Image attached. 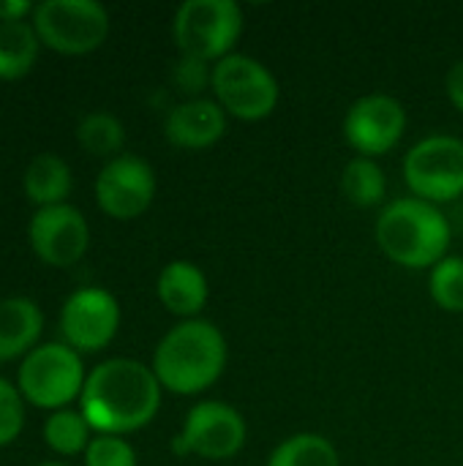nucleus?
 Wrapping results in <instances>:
<instances>
[{"mask_svg":"<svg viewBox=\"0 0 463 466\" xmlns=\"http://www.w3.org/2000/svg\"><path fill=\"white\" fill-rule=\"evenodd\" d=\"M267 466H341L333 442L314 431L287 437L267 459Z\"/></svg>","mask_w":463,"mask_h":466,"instance_id":"aec40b11","label":"nucleus"},{"mask_svg":"<svg viewBox=\"0 0 463 466\" xmlns=\"http://www.w3.org/2000/svg\"><path fill=\"white\" fill-rule=\"evenodd\" d=\"M85 380L87 374L82 355L65 341L38 344L22 358L16 371V388L22 399L49 412L68 410V404L82 396Z\"/></svg>","mask_w":463,"mask_h":466,"instance_id":"20e7f679","label":"nucleus"},{"mask_svg":"<svg viewBox=\"0 0 463 466\" xmlns=\"http://www.w3.org/2000/svg\"><path fill=\"white\" fill-rule=\"evenodd\" d=\"M341 191L355 208H377L388 197V177L377 158L355 156L341 172Z\"/></svg>","mask_w":463,"mask_h":466,"instance_id":"6ab92c4d","label":"nucleus"},{"mask_svg":"<svg viewBox=\"0 0 463 466\" xmlns=\"http://www.w3.org/2000/svg\"><path fill=\"white\" fill-rule=\"evenodd\" d=\"M93 440V429L82 412L57 410L44 420V442L57 456H79L87 451Z\"/></svg>","mask_w":463,"mask_h":466,"instance_id":"412c9836","label":"nucleus"},{"mask_svg":"<svg viewBox=\"0 0 463 466\" xmlns=\"http://www.w3.org/2000/svg\"><path fill=\"white\" fill-rule=\"evenodd\" d=\"M407 186L431 205L453 202L463 194V142L453 134H431L409 147L404 158Z\"/></svg>","mask_w":463,"mask_h":466,"instance_id":"6e6552de","label":"nucleus"},{"mask_svg":"<svg viewBox=\"0 0 463 466\" xmlns=\"http://www.w3.org/2000/svg\"><path fill=\"white\" fill-rule=\"evenodd\" d=\"M172 79L183 93L199 98V93L213 85V63H205L191 55H180V60L172 68Z\"/></svg>","mask_w":463,"mask_h":466,"instance_id":"a878e982","label":"nucleus"},{"mask_svg":"<svg viewBox=\"0 0 463 466\" xmlns=\"http://www.w3.org/2000/svg\"><path fill=\"white\" fill-rule=\"evenodd\" d=\"M85 466H136V451L115 434H96L85 451Z\"/></svg>","mask_w":463,"mask_h":466,"instance_id":"b1692460","label":"nucleus"},{"mask_svg":"<svg viewBox=\"0 0 463 466\" xmlns=\"http://www.w3.org/2000/svg\"><path fill=\"white\" fill-rule=\"evenodd\" d=\"M22 186H25V197L38 208L63 205L74 186L71 167L55 153H38L25 167Z\"/></svg>","mask_w":463,"mask_h":466,"instance_id":"f3484780","label":"nucleus"},{"mask_svg":"<svg viewBox=\"0 0 463 466\" xmlns=\"http://www.w3.org/2000/svg\"><path fill=\"white\" fill-rule=\"evenodd\" d=\"M243 33V11L235 0H186L172 19V35L183 55L218 63L232 55Z\"/></svg>","mask_w":463,"mask_h":466,"instance_id":"39448f33","label":"nucleus"},{"mask_svg":"<svg viewBox=\"0 0 463 466\" xmlns=\"http://www.w3.org/2000/svg\"><path fill=\"white\" fill-rule=\"evenodd\" d=\"M153 199L156 172L145 158L134 153H120L101 167L96 177V202L109 218H139L153 205Z\"/></svg>","mask_w":463,"mask_h":466,"instance_id":"f8f14e48","label":"nucleus"},{"mask_svg":"<svg viewBox=\"0 0 463 466\" xmlns=\"http://www.w3.org/2000/svg\"><path fill=\"white\" fill-rule=\"evenodd\" d=\"M226 339L207 319H183L153 352V374L164 390L196 396L213 388L226 369Z\"/></svg>","mask_w":463,"mask_h":466,"instance_id":"f03ea898","label":"nucleus"},{"mask_svg":"<svg viewBox=\"0 0 463 466\" xmlns=\"http://www.w3.org/2000/svg\"><path fill=\"white\" fill-rule=\"evenodd\" d=\"M25 429V399L19 388L0 377V448L16 442Z\"/></svg>","mask_w":463,"mask_h":466,"instance_id":"393cba45","label":"nucleus"},{"mask_svg":"<svg viewBox=\"0 0 463 466\" xmlns=\"http://www.w3.org/2000/svg\"><path fill=\"white\" fill-rule=\"evenodd\" d=\"M431 300L450 314H463V257H445L431 268Z\"/></svg>","mask_w":463,"mask_h":466,"instance_id":"5701e85b","label":"nucleus"},{"mask_svg":"<svg viewBox=\"0 0 463 466\" xmlns=\"http://www.w3.org/2000/svg\"><path fill=\"white\" fill-rule=\"evenodd\" d=\"M44 314L35 300L14 295L0 300V363L25 358L38 347Z\"/></svg>","mask_w":463,"mask_h":466,"instance_id":"dca6fc26","label":"nucleus"},{"mask_svg":"<svg viewBox=\"0 0 463 466\" xmlns=\"http://www.w3.org/2000/svg\"><path fill=\"white\" fill-rule=\"evenodd\" d=\"M33 11L35 5L27 0H0V22H25Z\"/></svg>","mask_w":463,"mask_h":466,"instance_id":"cd10ccee","label":"nucleus"},{"mask_svg":"<svg viewBox=\"0 0 463 466\" xmlns=\"http://www.w3.org/2000/svg\"><path fill=\"white\" fill-rule=\"evenodd\" d=\"M109 11L96 0H44L33 11L41 44L60 55L96 52L109 35Z\"/></svg>","mask_w":463,"mask_h":466,"instance_id":"0eeeda50","label":"nucleus"},{"mask_svg":"<svg viewBox=\"0 0 463 466\" xmlns=\"http://www.w3.org/2000/svg\"><path fill=\"white\" fill-rule=\"evenodd\" d=\"M161 390L150 366L131 358H109L87 374L79 412L96 434L123 437L145 429L158 415Z\"/></svg>","mask_w":463,"mask_h":466,"instance_id":"f257e3e1","label":"nucleus"},{"mask_svg":"<svg viewBox=\"0 0 463 466\" xmlns=\"http://www.w3.org/2000/svg\"><path fill=\"white\" fill-rule=\"evenodd\" d=\"M76 142L90 153V156H106L115 158L120 156L126 145V128L112 112H87L79 126H76Z\"/></svg>","mask_w":463,"mask_h":466,"instance_id":"4be33fe9","label":"nucleus"},{"mask_svg":"<svg viewBox=\"0 0 463 466\" xmlns=\"http://www.w3.org/2000/svg\"><path fill=\"white\" fill-rule=\"evenodd\" d=\"M41 38L33 22H0V79H22L35 66Z\"/></svg>","mask_w":463,"mask_h":466,"instance_id":"a211bd4d","label":"nucleus"},{"mask_svg":"<svg viewBox=\"0 0 463 466\" xmlns=\"http://www.w3.org/2000/svg\"><path fill=\"white\" fill-rule=\"evenodd\" d=\"M210 90L226 115L248 123L273 115L281 98L276 74L262 60L240 52H232L224 60L213 63Z\"/></svg>","mask_w":463,"mask_h":466,"instance_id":"423d86ee","label":"nucleus"},{"mask_svg":"<svg viewBox=\"0 0 463 466\" xmlns=\"http://www.w3.org/2000/svg\"><path fill=\"white\" fill-rule=\"evenodd\" d=\"M156 295L169 314L183 319H196V314L205 309L210 295L207 276L194 262L175 259L158 273Z\"/></svg>","mask_w":463,"mask_h":466,"instance_id":"2eb2a0df","label":"nucleus"},{"mask_svg":"<svg viewBox=\"0 0 463 466\" xmlns=\"http://www.w3.org/2000/svg\"><path fill=\"white\" fill-rule=\"evenodd\" d=\"M27 240L35 257L49 268L76 265L90 246V227L74 205L38 208L27 224Z\"/></svg>","mask_w":463,"mask_h":466,"instance_id":"ddd939ff","label":"nucleus"},{"mask_svg":"<svg viewBox=\"0 0 463 466\" xmlns=\"http://www.w3.org/2000/svg\"><path fill=\"white\" fill-rule=\"evenodd\" d=\"M35 466H68V464H60V461H44V464H35Z\"/></svg>","mask_w":463,"mask_h":466,"instance_id":"c85d7f7f","label":"nucleus"},{"mask_svg":"<svg viewBox=\"0 0 463 466\" xmlns=\"http://www.w3.org/2000/svg\"><path fill=\"white\" fill-rule=\"evenodd\" d=\"M445 87H448V98H450V104H453L458 112H463V57L450 66L448 79H445Z\"/></svg>","mask_w":463,"mask_h":466,"instance_id":"bb28decb","label":"nucleus"},{"mask_svg":"<svg viewBox=\"0 0 463 466\" xmlns=\"http://www.w3.org/2000/svg\"><path fill=\"white\" fill-rule=\"evenodd\" d=\"M407 131V109L390 93L360 96L344 115V139L357 156L377 158L390 153Z\"/></svg>","mask_w":463,"mask_h":466,"instance_id":"9b49d317","label":"nucleus"},{"mask_svg":"<svg viewBox=\"0 0 463 466\" xmlns=\"http://www.w3.org/2000/svg\"><path fill=\"white\" fill-rule=\"evenodd\" d=\"M374 235L390 262L407 270H431L448 257L453 229L439 205L418 197H398L377 216Z\"/></svg>","mask_w":463,"mask_h":466,"instance_id":"7ed1b4c3","label":"nucleus"},{"mask_svg":"<svg viewBox=\"0 0 463 466\" xmlns=\"http://www.w3.org/2000/svg\"><path fill=\"white\" fill-rule=\"evenodd\" d=\"M164 134L175 147L205 150L226 134V112L216 98H186L172 106L164 120Z\"/></svg>","mask_w":463,"mask_h":466,"instance_id":"4468645a","label":"nucleus"},{"mask_svg":"<svg viewBox=\"0 0 463 466\" xmlns=\"http://www.w3.org/2000/svg\"><path fill=\"white\" fill-rule=\"evenodd\" d=\"M120 328V303L101 287H82L71 292L60 309L63 341L79 355L101 352L112 344Z\"/></svg>","mask_w":463,"mask_h":466,"instance_id":"9d476101","label":"nucleus"},{"mask_svg":"<svg viewBox=\"0 0 463 466\" xmlns=\"http://www.w3.org/2000/svg\"><path fill=\"white\" fill-rule=\"evenodd\" d=\"M248 437L243 415L224 401H199L188 410L183 431L175 437L177 456H199L207 461L235 459Z\"/></svg>","mask_w":463,"mask_h":466,"instance_id":"1a4fd4ad","label":"nucleus"}]
</instances>
